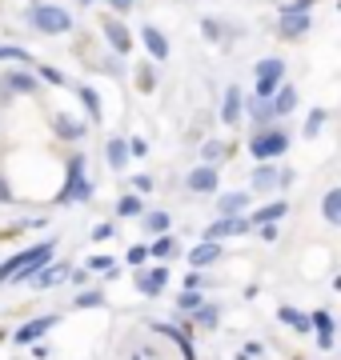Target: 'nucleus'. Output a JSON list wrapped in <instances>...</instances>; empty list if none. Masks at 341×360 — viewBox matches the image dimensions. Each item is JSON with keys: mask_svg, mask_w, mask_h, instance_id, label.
<instances>
[{"mask_svg": "<svg viewBox=\"0 0 341 360\" xmlns=\"http://www.w3.org/2000/svg\"><path fill=\"white\" fill-rule=\"evenodd\" d=\"M53 248H56L53 240H44V245H32V248H25V252L8 257L4 264H0V284H8V281H32V276H37V269H44V264H49Z\"/></svg>", "mask_w": 341, "mask_h": 360, "instance_id": "f257e3e1", "label": "nucleus"}, {"mask_svg": "<svg viewBox=\"0 0 341 360\" xmlns=\"http://www.w3.org/2000/svg\"><path fill=\"white\" fill-rule=\"evenodd\" d=\"M92 196V184L89 176H85V156H73L68 160V172H65V188L56 193V205H89Z\"/></svg>", "mask_w": 341, "mask_h": 360, "instance_id": "f03ea898", "label": "nucleus"}, {"mask_svg": "<svg viewBox=\"0 0 341 360\" xmlns=\"http://www.w3.org/2000/svg\"><path fill=\"white\" fill-rule=\"evenodd\" d=\"M28 20H32V28H40L44 37L73 32V13L61 8V4H32V8H28Z\"/></svg>", "mask_w": 341, "mask_h": 360, "instance_id": "7ed1b4c3", "label": "nucleus"}, {"mask_svg": "<svg viewBox=\"0 0 341 360\" xmlns=\"http://www.w3.org/2000/svg\"><path fill=\"white\" fill-rule=\"evenodd\" d=\"M253 77H257V101H269L281 84H285V60L281 56H265V60H257V68H253Z\"/></svg>", "mask_w": 341, "mask_h": 360, "instance_id": "20e7f679", "label": "nucleus"}, {"mask_svg": "<svg viewBox=\"0 0 341 360\" xmlns=\"http://www.w3.org/2000/svg\"><path fill=\"white\" fill-rule=\"evenodd\" d=\"M289 148V132H281V129H265V132H257L249 141V153L257 156V160H277V156Z\"/></svg>", "mask_w": 341, "mask_h": 360, "instance_id": "39448f33", "label": "nucleus"}, {"mask_svg": "<svg viewBox=\"0 0 341 360\" xmlns=\"http://www.w3.org/2000/svg\"><path fill=\"white\" fill-rule=\"evenodd\" d=\"M309 28H314V13H309V8H293V4H285V8L277 13V32H281V37H289V40L305 37Z\"/></svg>", "mask_w": 341, "mask_h": 360, "instance_id": "423d86ee", "label": "nucleus"}, {"mask_svg": "<svg viewBox=\"0 0 341 360\" xmlns=\"http://www.w3.org/2000/svg\"><path fill=\"white\" fill-rule=\"evenodd\" d=\"M53 324H56V316H37V321L20 324V328H16V345H37V340L49 333Z\"/></svg>", "mask_w": 341, "mask_h": 360, "instance_id": "0eeeda50", "label": "nucleus"}, {"mask_svg": "<svg viewBox=\"0 0 341 360\" xmlns=\"http://www.w3.org/2000/svg\"><path fill=\"white\" fill-rule=\"evenodd\" d=\"M141 44L149 49V56H153V60H165V56H169V40H165V32H161V28H153V25L141 28Z\"/></svg>", "mask_w": 341, "mask_h": 360, "instance_id": "6e6552de", "label": "nucleus"}, {"mask_svg": "<svg viewBox=\"0 0 341 360\" xmlns=\"http://www.w3.org/2000/svg\"><path fill=\"white\" fill-rule=\"evenodd\" d=\"M105 37H108V49L117 52V56H125L132 49V32L120 20H105Z\"/></svg>", "mask_w": 341, "mask_h": 360, "instance_id": "1a4fd4ad", "label": "nucleus"}, {"mask_svg": "<svg viewBox=\"0 0 341 360\" xmlns=\"http://www.w3.org/2000/svg\"><path fill=\"white\" fill-rule=\"evenodd\" d=\"M189 188L193 193H217V168L213 165H201L189 172Z\"/></svg>", "mask_w": 341, "mask_h": 360, "instance_id": "9d476101", "label": "nucleus"}, {"mask_svg": "<svg viewBox=\"0 0 341 360\" xmlns=\"http://www.w3.org/2000/svg\"><path fill=\"white\" fill-rule=\"evenodd\" d=\"M105 160H108L113 172H120L125 160H129V141H125V136H108V141H105Z\"/></svg>", "mask_w": 341, "mask_h": 360, "instance_id": "9b49d317", "label": "nucleus"}, {"mask_svg": "<svg viewBox=\"0 0 341 360\" xmlns=\"http://www.w3.org/2000/svg\"><path fill=\"white\" fill-rule=\"evenodd\" d=\"M61 281H68V264H65V260H61V264H44V269L32 276V284H37V288H56Z\"/></svg>", "mask_w": 341, "mask_h": 360, "instance_id": "f8f14e48", "label": "nucleus"}, {"mask_svg": "<svg viewBox=\"0 0 341 360\" xmlns=\"http://www.w3.org/2000/svg\"><path fill=\"white\" fill-rule=\"evenodd\" d=\"M53 129H56V136H61V141H85V124H80V120H73V116H65V112L53 116Z\"/></svg>", "mask_w": 341, "mask_h": 360, "instance_id": "ddd939ff", "label": "nucleus"}, {"mask_svg": "<svg viewBox=\"0 0 341 360\" xmlns=\"http://www.w3.org/2000/svg\"><path fill=\"white\" fill-rule=\"evenodd\" d=\"M165 281H169V269H153V272H141V276H137V288H141L144 296H161Z\"/></svg>", "mask_w": 341, "mask_h": 360, "instance_id": "4468645a", "label": "nucleus"}, {"mask_svg": "<svg viewBox=\"0 0 341 360\" xmlns=\"http://www.w3.org/2000/svg\"><path fill=\"white\" fill-rule=\"evenodd\" d=\"M293 104H297V89H293V84H281V89L269 96V108H273V116L293 112Z\"/></svg>", "mask_w": 341, "mask_h": 360, "instance_id": "2eb2a0df", "label": "nucleus"}, {"mask_svg": "<svg viewBox=\"0 0 341 360\" xmlns=\"http://www.w3.org/2000/svg\"><path fill=\"white\" fill-rule=\"evenodd\" d=\"M77 96H80V104H85V112H89V120H92V124H101V116H105V108H101V96H97V89H92V84H80V89H77Z\"/></svg>", "mask_w": 341, "mask_h": 360, "instance_id": "dca6fc26", "label": "nucleus"}, {"mask_svg": "<svg viewBox=\"0 0 341 360\" xmlns=\"http://www.w3.org/2000/svg\"><path fill=\"white\" fill-rule=\"evenodd\" d=\"M249 205V196L245 193H221L217 196V212L221 217H241V208Z\"/></svg>", "mask_w": 341, "mask_h": 360, "instance_id": "f3484780", "label": "nucleus"}, {"mask_svg": "<svg viewBox=\"0 0 341 360\" xmlns=\"http://www.w3.org/2000/svg\"><path fill=\"white\" fill-rule=\"evenodd\" d=\"M217 257H221V245H217V240H205V245H197L189 252V264H193V269H205V264H213Z\"/></svg>", "mask_w": 341, "mask_h": 360, "instance_id": "a211bd4d", "label": "nucleus"}, {"mask_svg": "<svg viewBox=\"0 0 341 360\" xmlns=\"http://www.w3.org/2000/svg\"><path fill=\"white\" fill-rule=\"evenodd\" d=\"M221 120H225V124H237V120H241V89H225Z\"/></svg>", "mask_w": 341, "mask_h": 360, "instance_id": "6ab92c4d", "label": "nucleus"}, {"mask_svg": "<svg viewBox=\"0 0 341 360\" xmlns=\"http://www.w3.org/2000/svg\"><path fill=\"white\" fill-rule=\"evenodd\" d=\"M314 328H317V345L333 348V316L329 312H314Z\"/></svg>", "mask_w": 341, "mask_h": 360, "instance_id": "aec40b11", "label": "nucleus"}, {"mask_svg": "<svg viewBox=\"0 0 341 360\" xmlns=\"http://www.w3.org/2000/svg\"><path fill=\"white\" fill-rule=\"evenodd\" d=\"M285 212H289V205H285V200H273V205H265L261 212H253V217H249V224H273V220H281Z\"/></svg>", "mask_w": 341, "mask_h": 360, "instance_id": "412c9836", "label": "nucleus"}, {"mask_svg": "<svg viewBox=\"0 0 341 360\" xmlns=\"http://www.w3.org/2000/svg\"><path fill=\"white\" fill-rule=\"evenodd\" d=\"M253 188H257V193L277 188V168L273 165H257V168H253Z\"/></svg>", "mask_w": 341, "mask_h": 360, "instance_id": "4be33fe9", "label": "nucleus"}, {"mask_svg": "<svg viewBox=\"0 0 341 360\" xmlns=\"http://www.w3.org/2000/svg\"><path fill=\"white\" fill-rule=\"evenodd\" d=\"M321 217L329 220V224H341V188H329L326 200H321Z\"/></svg>", "mask_w": 341, "mask_h": 360, "instance_id": "5701e85b", "label": "nucleus"}, {"mask_svg": "<svg viewBox=\"0 0 341 360\" xmlns=\"http://www.w3.org/2000/svg\"><path fill=\"white\" fill-rule=\"evenodd\" d=\"M144 212V205H141V196L137 193H129V196H120L117 200V217H141Z\"/></svg>", "mask_w": 341, "mask_h": 360, "instance_id": "b1692460", "label": "nucleus"}, {"mask_svg": "<svg viewBox=\"0 0 341 360\" xmlns=\"http://www.w3.org/2000/svg\"><path fill=\"white\" fill-rule=\"evenodd\" d=\"M8 89L13 92H37V77H28V72H8Z\"/></svg>", "mask_w": 341, "mask_h": 360, "instance_id": "393cba45", "label": "nucleus"}, {"mask_svg": "<svg viewBox=\"0 0 341 360\" xmlns=\"http://www.w3.org/2000/svg\"><path fill=\"white\" fill-rule=\"evenodd\" d=\"M137 89H141V92H153V89H157V68L149 65V60L137 68Z\"/></svg>", "mask_w": 341, "mask_h": 360, "instance_id": "a878e982", "label": "nucleus"}, {"mask_svg": "<svg viewBox=\"0 0 341 360\" xmlns=\"http://www.w3.org/2000/svg\"><path fill=\"white\" fill-rule=\"evenodd\" d=\"M144 229L165 236V232H169V212H144Z\"/></svg>", "mask_w": 341, "mask_h": 360, "instance_id": "bb28decb", "label": "nucleus"}, {"mask_svg": "<svg viewBox=\"0 0 341 360\" xmlns=\"http://www.w3.org/2000/svg\"><path fill=\"white\" fill-rule=\"evenodd\" d=\"M277 316H281L285 324H293L297 333H309V316H302L297 309H277Z\"/></svg>", "mask_w": 341, "mask_h": 360, "instance_id": "cd10ccee", "label": "nucleus"}, {"mask_svg": "<svg viewBox=\"0 0 341 360\" xmlns=\"http://www.w3.org/2000/svg\"><path fill=\"white\" fill-rule=\"evenodd\" d=\"M73 304H77V309H101V304H105V296L97 292V288H89V292H80Z\"/></svg>", "mask_w": 341, "mask_h": 360, "instance_id": "c85d7f7f", "label": "nucleus"}, {"mask_svg": "<svg viewBox=\"0 0 341 360\" xmlns=\"http://www.w3.org/2000/svg\"><path fill=\"white\" fill-rule=\"evenodd\" d=\"M321 129H326V108H314L309 120H305V136H317Z\"/></svg>", "mask_w": 341, "mask_h": 360, "instance_id": "c756f323", "label": "nucleus"}, {"mask_svg": "<svg viewBox=\"0 0 341 360\" xmlns=\"http://www.w3.org/2000/svg\"><path fill=\"white\" fill-rule=\"evenodd\" d=\"M201 304H205V296L201 292H181V300H177V309H185V312H197Z\"/></svg>", "mask_w": 341, "mask_h": 360, "instance_id": "7c9ffc66", "label": "nucleus"}, {"mask_svg": "<svg viewBox=\"0 0 341 360\" xmlns=\"http://www.w3.org/2000/svg\"><path fill=\"white\" fill-rule=\"evenodd\" d=\"M117 269V260L113 257H92L89 264H85V272H113Z\"/></svg>", "mask_w": 341, "mask_h": 360, "instance_id": "2f4dec72", "label": "nucleus"}, {"mask_svg": "<svg viewBox=\"0 0 341 360\" xmlns=\"http://www.w3.org/2000/svg\"><path fill=\"white\" fill-rule=\"evenodd\" d=\"M173 248H177V240L173 236H161L157 245H149V257H169Z\"/></svg>", "mask_w": 341, "mask_h": 360, "instance_id": "473e14b6", "label": "nucleus"}, {"mask_svg": "<svg viewBox=\"0 0 341 360\" xmlns=\"http://www.w3.org/2000/svg\"><path fill=\"white\" fill-rule=\"evenodd\" d=\"M40 80H49V84H56V89H65V72H61V68H40Z\"/></svg>", "mask_w": 341, "mask_h": 360, "instance_id": "72a5a7b5", "label": "nucleus"}, {"mask_svg": "<svg viewBox=\"0 0 341 360\" xmlns=\"http://www.w3.org/2000/svg\"><path fill=\"white\" fill-rule=\"evenodd\" d=\"M201 32H205V40H221V25L217 20H201Z\"/></svg>", "mask_w": 341, "mask_h": 360, "instance_id": "f704fd0d", "label": "nucleus"}, {"mask_svg": "<svg viewBox=\"0 0 341 360\" xmlns=\"http://www.w3.org/2000/svg\"><path fill=\"white\" fill-rule=\"evenodd\" d=\"M197 321H201V324H217V309H213V304H201V309H197Z\"/></svg>", "mask_w": 341, "mask_h": 360, "instance_id": "c9c22d12", "label": "nucleus"}, {"mask_svg": "<svg viewBox=\"0 0 341 360\" xmlns=\"http://www.w3.org/2000/svg\"><path fill=\"white\" fill-rule=\"evenodd\" d=\"M113 232H117V229L105 220V224H97V229H92V240H113Z\"/></svg>", "mask_w": 341, "mask_h": 360, "instance_id": "e433bc0d", "label": "nucleus"}, {"mask_svg": "<svg viewBox=\"0 0 341 360\" xmlns=\"http://www.w3.org/2000/svg\"><path fill=\"white\" fill-rule=\"evenodd\" d=\"M144 260H149V248H144V245L129 248V264H144Z\"/></svg>", "mask_w": 341, "mask_h": 360, "instance_id": "4c0bfd02", "label": "nucleus"}, {"mask_svg": "<svg viewBox=\"0 0 341 360\" xmlns=\"http://www.w3.org/2000/svg\"><path fill=\"white\" fill-rule=\"evenodd\" d=\"M132 188H137V193H153V176H132Z\"/></svg>", "mask_w": 341, "mask_h": 360, "instance_id": "58836bf2", "label": "nucleus"}, {"mask_svg": "<svg viewBox=\"0 0 341 360\" xmlns=\"http://www.w3.org/2000/svg\"><path fill=\"white\" fill-rule=\"evenodd\" d=\"M0 205H13V184L4 180V172H0Z\"/></svg>", "mask_w": 341, "mask_h": 360, "instance_id": "ea45409f", "label": "nucleus"}, {"mask_svg": "<svg viewBox=\"0 0 341 360\" xmlns=\"http://www.w3.org/2000/svg\"><path fill=\"white\" fill-rule=\"evenodd\" d=\"M108 8H113V13H129L132 8V0H105Z\"/></svg>", "mask_w": 341, "mask_h": 360, "instance_id": "a19ab883", "label": "nucleus"}, {"mask_svg": "<svg viewBox=\"0 0 341 360\" xmlns=\"http://www.w3.org/2000/svg\"><path fill=\"white\" fill-rule=\"evenodd\" d=\"M144 153H149V144H144V141H132L129 144V156H144Z\"/></svg>", "mask_w": 341, "mask_h": 360, "instance_id": "79ce46f5", "label": "nucleus"}, {"mask_svg": "<svg viewBox=\"0 0 341 360\" xmlns=\"http://www.w3.org/2000/svg\"><path fill=\"white\" fill-rule=\"evenodd\" d=\"M221 156V144H205V160H217Z\"/></svg>", "mask_w": 341, "mask_h": 360, "instance_id": "37998d69", "label": "nucleus"}, {"mask_svg": "<svg viewBox=\"0 0 341 360\" xmlns=\"http://www.w3.org/2000/svg\"><path fill=\"white\" fill-rule=\"evenodd\" d=\"M261 240H277V229H273V224H261Z\"/></svg>", "mask_w": 341, "mask_h": 360, "instance_id": "c03bdc74", "label": "nucleus"}, {"mask_svg": "<svg viewBox=\"0 0 341 360\" xmlns=\"http://www.w3.org/2000/svg\"><path fill=\"white\" fill-rule=\"evenodd\" d=\"M132 360H157V352H153V348H141V352H137Z\"/></svg>", "mask_w": 341, "mask_h": 360, "instance_id": "a18cd8bd", "label": "nucleus"}, {"mask_svg": "<svg viewBox=\"0 0 341 360\" xmlns=\"http://www.w3.org/2000/svg\"><path fill=\"white\" fill-rule=\"evenodd\" d=\"M293 8H314V0H293Z\"/></svg>", "mask_w": 341, "mask_h": 360, "instance_id": "49530a36", "label": "nucleus"}]
</instances>
